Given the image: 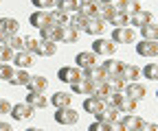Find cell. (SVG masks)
Wrapping results in <instances>:
<instances>
[{
  "label": "cell",
  "mask_w": 158,
  "mask_h": 131,
  "mask_svg": "<svg viewBox=\"0 0 158 131\" xmlns=\"http://www.w3.org/2000/svg\"><path fill=\"white\" fill-rule=\"evenodd\" d=\"M92 52L99 55V57H112L116 52V44L110 40V37H97L92 42Z\"/></svg>",
  "instance_id": "1"
},
{
  "label": "cell",
  "mask_w": 158,
  "mask_h": 131,
  "mask_svg": "<svg viewBox=\"0 0 158 131\" xmlns=\"http://www.w3.org/2000/svg\"><path fill=\"white\" fill-rule=\"evenodd\" d=\"M57 79L62 81V83L73 85V83H77V81H81V79H84V72L79 70L77 66H64V68H59V70H57Z\"/></svg>",
  "instance_id": "2"
},
{
  "label": "cell",
  "mask_w": 158,
  "mask_h": 131,
  "mask_svg": "<svg viewBox=\"0 0 158 131\" xmlns=\"http://www.w3.org/2000/svg\"><path fill=\"white\" fill-rule=\"evenodd\" d=\"M55 122L57 125H64V127H73L79 122V111L73 107H64V109H57L55 111Z\"/></svg>",
  "instance_id": "3"
},
{
  "label": "cell",
  "mask_w": 158,
  "mask_h": 131,
  "mask_svg": "<svg viewBox=\"0 0 158 131\" xmlns=\"http://www.w3.org/2000/svg\"><path fill=\"white\" fill-rule=\"evenodd\" d=\"M110 40L118 46V44H132L134 40H136V31L132 29V26H116L114 31H112V37Z\"/></svg>",
  "instance_id": "4"
},
{
  "label": "cell",
  "mask_w": 158,
  "mask_h": 131,
  "mask_svg": "<svg viewBox=\"0 0 158 131\" xmlns=\"http://www.w3.org/2000/svg\"><path fill=\"white\" fill-rule=\"evenodd\" d=\"M106 20H101L99 15H92V17H86L84 20V33H88V35H92V37H99L103 31H106Z\"/></svg>",
  "instance_id": "5"
},
{
  "label": "cell",
  "mask_w": 158,
  "mask_h": 131,
  "mask_svg": "<svg viewBox=\"0 0 158 131\" xmlns=\"http://www.w3.org/2000/svg\"><path fill=\"white\" fill-rule=\"evenodd\" d=\"M75 64H77V68H79V70L97 68V66H99V55H94L92 50H81V52H77Z\"/></svg>",
  "instance_id": "6"
},
{
  "label": "cell",
  "mask_w": 158,
  "mask_h": 131,
  "mask_svg": "<svg viewBox=\"0 0 158 131\" xmlns=\"http://www.w3.org/2000/svg\"><path fill=\"white\" fill-rule=\"evenodd\" d=\"M33 107L29 105V103H15V105H11V118L13 120H18V122H24V120H29L31 116H33Z\"/></svg>",
  "instance_id": "7"
},
{
  "label": "cell",
  "mask_w": 158,
  "mask_h": 131,
  "mask_svg": "<svg viewBox=\"0 0 158 131\" xmlns=\"http://www.w3.org/2000/svg\"><path fill=\"white\" fill-rule=\"evenodd\" d=\"M123 94H125V96H130V98H132V101H136V103H141V101L147 96V87H145L143 83L134 81V83H127V85H125Z\"/></svg>",
  "instance_id": "8"
},
{
  "label": "cell",
  "mask_w": 158,
  "mask_h": 131,
  "mask_svg": "<svg viewBox=\"0 0 158 131\" xmlns=\"http://www.w3.org/2000/svg\"><path fill=\"white\" fill-rule=\"evenodd\" d=\"M11 64H13L18 70H29V68L35 64V55H31V52H27V50H18V52L13 55Z\"/></svg>",
  "instance_id": "9"
},
{
  "label": "cell",
  "mask_w": 158,
  "mask_h": 131,
  "mask_svg": "<svg viewBox=\"0 0 158 131\" xmlns=\"http://www.w3.org/2000/svg\"><path fill=\"white\" fill-rule=\"evenodd\" d=\"M118 77H121L125 83H134L136 79H141V68L136 64H121V70H118Z\"/></svg>",
  "instance_id": "10"
},
{
  "label": "cell",
  "mask_w": 158,
  "mask_h": 131,
  "mask_svg": "<svg viewBox=\"0 0 158 131\" xmlns=\"http://www.w3.org/2000/svg\"><path fill=\"white\" fill-rule=\"evenodd\" d=\"M20 31V22L15 20V17H0V33H2V37H11V35H18Z\"/></svg>",
  "instance_id": "11"
},
{
  "label": "cell",
  "mask_w": 158,
  "mask_h": 131,
  "mask_svg": "<svg viewBox=\"0 0 158 131\" xmlns=\"http://www.w3.org/2000/svg\"><path fill=\"white\" fill-rule=\"evenodd\" d=\"M136 52L141 57H158V42H149V40H141L136 42Z\"/></svg>",
  "instance_id": "12"
},
{
  "label": "cell",
  "mask_w": 158,
  "mask_h": 131,
  "mask_svg": "<svg viewBox=\"0 0 158 131\" xmlns=\"http://www.w3.org/2000/svg\"><path fill=\"white\" fill-rule=\"evenodd\" d=\"M59 35H62V26H55V24H46L44 29H40V40L42 42H59Z\"/></svg>",
  "instance_id": "13"
},
{
  "label": "cell",
  "mask_w": 158,
  "mask_h": 131,
  "mask_svg": "<svg viewBox=\"0 0 158 131\" xmlns=\"http://www.w3.org/2000/svg\"><path fill=\"white\" fill-rule=\"evenodd\" d=\"M94 118H97L99 122H114V120L121 118V111H118V107H114V105H106Z\"/></svg>",
  "instance_id": "14"
},
{
  "label": "cell",
  "mask_w": 158,
  "mask_h": 131,
  "mask_svg": "<svg viewBox=\"0 0 158 131\" xmlns=\"http://www.w3.org/2000/svg\"><path fill=\"white\" fill-rule=\"evenodd\" d=\"M81 107H84V111H86V114L97 116L99 111H101V109L106 107V103H103L101 98H97V96H86V98H84V103H81Z\"/></svg>",
  "instance_id": "15"
},
{
  "label": "cell",
  "mask_w": 158,
  "mask_h": 131,
  "mask_svg": "<svg viewBox=\"0 0 158 131\" xmlns=\"http://www.w3.org/2000/svg\"><path fill=\"white\" fill-rule=\"evenodd\" d=\"M149 22H154L152 20V11H147V9H141V11H134V13H130V24L132 26H145V24H149Z\"/></svg>",
  "instance_id": "16"
},
{
  "label": "cell",
  "mask_w": 158,
  "mask_h": 131,
  "mask_svg": "<svg viewBox=\"0 0 158 131\" xmlns=\"http://www.w3.org/2000/svg\"><path fill=\"white\" fill-rule=\"evenodd\" d=\"M48 103H51L53 107H57V109L70 107V105H73V94H70V92H55Z\"/></svg>",
  "instance_id": "17"
},
{
  "label": "cell",
  "mask_w": 158,
  "mask_h": 131,
  "mask_svg": "<svg viewBox=\"0 0 158 131\" xmlns=\"http://www.w3.org/2000/svg\"><path fill=\"white\" fill-rule=\"evenodd\" d=\"M70 90H73V94H79V96H92V94H94V83H92V81L81 79V81L73 83V85H70Z\"/></svg>",
  "instance_id": "18"
},
{
  "label": "cell",
  "mask_w": 158,
  "mask_h": 131,
  "mask_svg": "<svg viewBox=\"0 0 158 131\" xmlns=\"http://www.w3.org/2000/svg\"><path fill=\"white\" fill-rule=\"evenodd\" d=\"M24 103H29L33 109H44V107L48 105V98H46L44 92H29Z\"/></svg>",
  "instance_id": "19"
},
{
  "label": "cell",
  "mask_w": 158,
  "mask_h": 131,
  "mask_svg": "<svg viewBox=\"0 0 158 131\" xmlns=\"http://www.w3.org/2000/svg\"><path fill=\"white\" fill-rule=\"evenodd\" d=\"M29 92H44L46 94V90H48V79L42 77V74H31V81H29Z\"/></svg>",
  "instance_id": "20"
},
{
  "label": "cell",
  "mask_w": 158,
  "mask_h": 131,
  "mask_svg": "<svg viewBox=\"0 0 158 131\" xmlns=\"http://www.w3.org/2000/svg\"><path fill=\"white\" fill-rule=\"evenodd\" d=\"M118 122L123 125V129H125V131H136V129H138V125L143 122V118H141V116H136V114H121Z\"/></svg>",
  "instance_id": "21"
},
{
  "label": "cell",
  "mask_w": 158,
  "mask_h": 131,
  "mask_svg": "<svg viewBox=\"0 0 158 131\" xmlns=\"http://www.w3.org/2000/svg\"><path fill=\"white\" fill-rule=\"evenodd\" d=\"M29 24L35 26L37 31L44 29L46 24H51V22H48V11H33V13L29 15Z\"/></svg>",
  "instance_id": "22"
},
{
  "label": "cell",
  "mask_w": 158,
  "mask_h": 131,
  "mask_svg": "<svg viewBox=\"0 0 158 131\" xmlns=\"http://www.w3.org/2000/svg\"><path fill=\"white\" fill-rule=\"evenodd\" d=\"M81 72H84V79H86V81H92V83H103V81L108 79V77H106V72L99 68V66H97V68L81 70Z\"/></svg>",
  "instance_id": "23"
},
{
  "label": "cell",
  "mask_w": 158,
  "mask_h": 131,
  "mask_svg": "<svg viewBox=\"0 0 158 131\" xmlns=\"http://www.w3.org/2000/svg\"><path fill=\"white\" fill-rule=\"evenodd\" d=\"M121 64H123V61H116V59L108 57L106 61L99 64V68L106 72V77H114V74H118V70H121Z\"/></svg>",
  "instance_id": "24"
},
{
  "label": "cell",
  "mask_w": 158,
  "mask_h": 131,
  "mask_svg": "<svg viewBox=\"0 0 158 131\" xmlns=\"http://www.w3.org/2000/svg\"><path fill=\"white\" fill-rule=\"evenodd\" d=\"M68 20H70V15H68V13H64V11H59V9L48 11V22H51V24H55V26H66V24H68Z\"/></svg>",
  "instance_id": "25"
},
{
  "label": "cell",
  "mask_w": 158,
  "mask_h": 131,
  "mask_svg": "<svg viewBox=\"0 0 158 131\" xmlns=\"http://www.w3.org/2000/svg\"><path fill=\"white\" fill-rule=\"evenodd\" d=\"M116 107H118V111L121 114H136V107H138V103L136 101H132L130 96H121V101L116 103Z\"/></svg>",
  "instance_id": "26"
},
{
  "label": "cell",
  "mask_w": 158,
  "mask_h": 131,
  "mask_svg": "<svg viewBox=\"0 0 158 131\" xmlns=\"http://www.w3.org/2000/svg\"><path fill=\"white\" fill-rule=\"evenodd\" d=\"M29 81H31L29 70H13L11 79H9V83H11V85H29Z\"/></svg>",
  "instance_id": "27"
},
{
  "label": "cell",
  "mask_w": 158,
  "mask_h": 131,
  "mask_svg": "<svg viewBox=\"0 0 158 131\" xmlns=\"http://www.w3.org/2000/svg\"><path fill=\"white\" fill-rule=\"evenodd\" d=\"M35 55H40V57H55V55H57V44L40 40V46H37V52Z\"/></svg>",
  "instance_id": "28"
},
{
  "label": "cell",
  "mask_w": 158,
  "mask_h": 131,
  "mask_svg": "<svg viewBox=\"0 0 158 131\" xmlns=\"http://www.w3.org/2000/svg\"><path fill=\"white\" fill-rule=\"evenodd\" d=\"M97 11H99V2H97V0H94V2H79V9H77V13L81 17H92V15H97Z\"/></svg>",
  "instance_id": "29"
},
{
  "label": "cell",
  "mask_w": 158,
  "mask_h": 131,
  "mask_svg": "<svg viewBox=\"0 0 158 131\" xmlns=\"http://www.w3.org/2000/svg\"><path fill=\"white\" fill-rule=\"evenodd\" d=\"M125 81L118 77V74H114V77H108L106 79V87H108V92H123L125 90Z\"/></svg>",
  "instance_id": "30"
},
{
  "label": "cell",
  "mask_w": 158,
  "mask_h": 131,
  "mask_svg": "<svg viewBox=\"0 0 158 131\" xmlns=\"http://www.w3.org/2000/svg\"><path fill=\"white\" fill-rule=\"evenodd\" d=\"M55 9H59V11H64V13H77V9H79V0H57L55 2Z\"/></svg>",
  "instance_id": "31"
},
{
  "label": "cell",
  "mask_w": 158,
  "mask_h": 131,
  "mask_svg": "<svg viewBox=\"0 0 158 131\" xmlns=\"http://www.w3.org/2000/svg\"><path fill=\"white\" fill-rule=\"evenodd\" d=\"M141 35H143V40L158 42V24H156V22H149V24L141 26Z\"/></svg>",
  "instance_id": "32"
},
{
  "label": "cell",
  "mask_w": 158,
  "mask_h": 131,
  "mask_svg": "<svg viewBox=\"0 0 158 131\" xmlns=\"http://www.w3.org/2000/svg\"><path fill=\"white\" fill-rule=\"evenodd\" d=\"M77 40H79V31L70 29L68 24H66V26H62V35H59V42H64V44H75Z\"/></svg>",
  "instance_id": "33"
},
{
  "label": "cell",
  "mask_w": 158,
  "mask_h": 131,
  "mask_svg": "<svg viewBox=\"0 0 158 131\" xmlns=\"http://www.w3.org/2000/svg\"><path fill=\"white\" fill-rule=\"evenodd\" d=\"M108 24H112L114 29H116V26H130V13H125V11H114V15L110 17Z\"/></svg>",
  "instance_id": "34"
},
{
  "label": "cell",
  "mask_w": 158,
  "mask_h": 131,
  "mask_svg": "<svg viewBox=\"0 0 158 131\" xmlns=\"http://www.w3.org/2000/svg\"><path fill=\"white\" fill-rule=\"evenodd\" d=\"M5 46H9L13 52H18V50L24 48V40L20 35H11V37H5Z\"/></svg>",
  "instance_id": "35"
},
{
  "label": "cell",
  "mask_w": 158,
  "mask_h": 131,
  "mask_svg": "<svg viewBox=\"0 0 158 131\" xmlns=\"http://www.w3.org/2000/svg\"><path fill=\"white\" fill-rule=\"evenodd\" d=\"M141 74L145 79H152V81H158V64L156 61H149L145 68H141Z\"/></svg>",
  "instance_id": "36"
},
{
  "label": "cell",
  "mask_w": 158,
  "mask_h": 131,
  "mask_svg": "<svg viewBox=\"0 0 158 131\" xmlns=\"http://www.w3.org/2000/svg\"><path fill=\"white\" fill-rule=\"evenodd\" d=\"M114 7L112 5H101V2H99V11H97V15L99 17H101V20H106V22H110V17L114 15Z\"/></svg>",
  "instance_id": "37"
},
{
  "label": "cell",
  "mask_w": 158,
  "mask_h": 131,
  "mask_svg": "<svg viewBox=\"0 0 158 131\" xmlns=\"http://www.w3.org/2000/svg\"><path fill=\"white\" fill-rule=\"evenodd\" d=\"M22 40H24V48L22 50L35 55L37 52V46H40V37H22Z\"/></svg>",
  "instance_id": "38"
},
{
  "label": "cell",
  "mask_w": 158,
  "mask_h": 131,
  "mask_svg": "<svg viewBox=\"0 0 158 131\" xmlns=\"http://www.w3.org/2000/svg\"><path fill=\"white\" fill-rule=\"evenodd\" d=\"M31 2H33V7L37 11H46V9H55L57 0H31Z\"/></svg>",
  "instance_id": "39"
},
{
  "label": "cell",
  "mask_w": 158,
  "mask_h": 131,
  "mask_svg": "<svg viewBox=\"0 0 158 131\" xmlns=\"http://www.w3.org/2000/svg\"><path fill=\"white\" fill-rule=\"evenodd\" d=\"M13 50L9 48V46H5V44H0V64H9L11 59H13Z\"/></svg>",
  "instance_id": "40"
},
{
  "label": "cell",
  "mask_w": 158,
  "mask_h": 131,
  "mask_svg": "<svg viewBox=\"0 0 158 131\" xmlns=\"http://www.w3.org/2000/svg\"><path fill=\"white\" fill-rule=\"evenodd\" d=\"M84 20H86V17H81L79 13H73L70 20H68V26L75 29V31H81V29H84Z\"/></svg>",
  "instance_id": "41"
},
{
  "label": "cell",
  "mask_w": 158,
  "mask_h": 131,
  "mask_svg": "<svg viewBox=\"0 0 158 131\" xmlns=\"http://www.w3.org/2000/svg\"><path fill=\"white\" fill-rule=\"evenodd\" d=\"M11 74H13L11 64H0V81H9Z\"/></svg>",
  "instance_id": "42"
},
{
  "label": "cell",
  "mask_w": 158,
  "mask_h": 131,
  "mask_svg": "<svg viewBox=\"0 0 158 131\" xmlns=\"http://www.w3.org/2000/svg\"><path fill=\"white\" fill-rule=\"evenodd\" d=\"M88 131H110V122H99V120H94V122L88 127Z\"/></svg>",
  "instance_id": "43"
},
{
  "label": "cell",
  "mask_w": 158,
  "mask_h": 131,
  "mask_svg": "<svg viewBox=\"0 0 158 131\" xmlns=\"http://www.w3.org/2000/svg\"><path fill=\"white\" fill-rule=\"evenodd\" d=\"M136 131H158V125H156V122H147V120H143L141 125H138Z\"/></svg>",
  "instance_id": "44"
},
{
  "label": "cell",
  "mask_w": 158,
  "mask_h": 131,
  "mask_svg": "<svg viewBox=\"0 0 158 131\" xmlns=\"http://www.w3.org/2000/svg\"><path fill=\"white\" fill-rule=\"evenodd\" d=\"M11 111V103L7 98H0V114H9Z\"/></svg>",
  "instance_id": "45"
},
{
  "label": "cell",
  "mask_w": 158,
  "mask_h": 131,
  "mask_svg": "<svg viewBox=\"0 0 158 131\" xmlns=\"http://www.w3.org/2000/svg\"><path fill=\"white\" fill-rule=\"evenodd\" d=\"M110 131H125V129H123V125L118 120H114V122H110Z\"/></svg>",
  "instance_id": "46"
},
{
  "label": "cell",
  "mask_w": 158,
  "mask_h": 131,
  "mask_svg": "<svg viewBox=\"0 0 158 131\" xmlns=\"http://www.w3.org/2000/svg\"><path fill=\"white\" fill-rule=\"evenodd\" d=\"M0 131H13V127L7 120H0Z\"/></svg>",
  "instance_id": "47"
},
{
  "label": "cell",
  "mask_w": 158,
  "mask_h": 131,
  "mask_svg": "<svg viewBox=\"0 0 158 131\" xmlns=\"http://www.w3.org/2000/svg\"><path fill=\"white\" fill-rule=\"evenodd\" d=\"M27 131H46V129H42V127H29Z\"/></svg>",
  "instance_id": "48"
},
{
  "label": "cell",
  "mask_w": 158,
  "mask_h": 131,
  "mask_svg": "<svg viewBox=\"0 0 158 131\" xmlns=\"http://www.w3.org/2000/svg\"><path fill=\"white\" fill-rule=\"evenodd\" d=\"M79 2H94V0H79ZM97 2H99V0H97Z\"/></svg>",
  "instance_id": "49"
},
{
  "label": "cell",
  "mask_w": 158,
  "mask_h": 131,
  "mask_svg": "<svg viewBox=\"0 0 158 131\" xmlns=\"http://www.w3.org/2000/svg\"><path fill=\"white\" fill-rule=\"evenodd\" d=\"M0 44H5V37H2V33H0Z\"/></svg>",
  "instance_id": "50"
},
{
  "label": "cell",
  "mask_w": 158,
  "mask_h": 131,
  "mask_svg": "<svg viewBox=\"0 0 158 131\" xmlns=\"http://www.w3.org/2000/svg\"><path fill=\"white\" fill-rule=\"evenodd\" d=\"M134 2H143V0H134Z\"/></svg>",
  "instance_id": "51"
},
{
  "label": "cell",
  "mask_w": 158,
  "mask_h": 131,
  "mask_svg": "<svg viewBox=\"0 0 158 131\" xmlns=\"http://www.w3.org/2000/svg\"><path fill=\"white\" fill-rule=\"evenodd\" d=\"M156 96H158V90H156Z\"/></svg>",
  "instance_id": "52"
},
{
  "label": "cell",
  "mask_w": 158,
  "mask_h": 131,
  "mask_svg": "<svg viewBox=\"0 0 158 131\" xmlns=\"http://www.w3.org/2000/svg\"><path fill=\"white\" fill-rule=\"evenodd\" d=\"M0 2H2V0H0Z\"/></svg>",
  "instance_id": "53"
},
{
  "label": "cell",
  "mask_w": 158,
  "mask_h": 131,
  "mask_svg": "<svg viewBox=\"0 0 158 131\" xmlns=\"http://www.w3.org/2000/svg\"><path fill=\"white\" fill-rule=\"evenodd\" d=\"M0 83H2V81H0Z\"/></svg>",
  "instance_id": "54"
}]
</instances>
